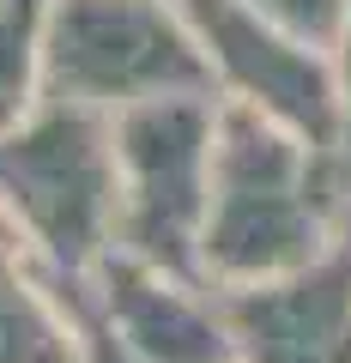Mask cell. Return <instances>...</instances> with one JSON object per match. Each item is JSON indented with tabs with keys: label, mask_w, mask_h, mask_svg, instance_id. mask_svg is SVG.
Returning <instances> with one entry per match:
<instances>
[{
	"label": "cell",
	"mask_w": 351,
	"mask_h": 363,
	"mask_svg": "<svg viewBox=\"0 0 351 363\" xmlns=\"http://www.w3.org/2000/svg\"><path fill=\"white\" fill-rule=\"evenodd\" d=\"M315 145L260 109H224L212 121V182L200 255L236 285L285 279L321 255V200L315 194Z\"/></svg>",
	"instance_id": "1"
},
{
	"label": "cell",
	"mask_w": 351,
	"mask_h": 363,
	"mask_svg": "<svg viewBox=\"0 0 351 363\" xmlns=\"http://www.w3.org/2000/svg\"><path fill=\"white\" fill-rule=\"evenodd\" d=\"M43 79L55 104H157L200 97L212 61L157 0H55L43 25Z\"/></svg>",
	"instance_id": "2"
},
{
	"label": "cell",
	"mask_w": 351,
	"mask_h": 363,
	"mask_svg": "<svg viewBox=\"0 0 351 363\" xmlns=\"http://www.w3.org/2000/svg\"><path fill=\"white\" fill-rule=\"evenodd\" d=\"M212 109L200 97L133 104L116 128V230L152 267H188L206 224Z\"/></svg>",
	"instance_id": "3"
},
{
	"label": "cell",
	"mask_w": 351,
	"mask_h": 363,
	"mask_svg": "<svg viewBox=\"0 0 351 363\" xmlns=\"http://www.w3.org/2000/svg\"><path fill=\"white\" fill-rule=\"evenodd\" d=\"M0 194L55 260L79 267L116 224V145L79 104H55L0 140Z\"/></svg>",
	"instance_id": "4"
},
{
	"label": "cell",
	"mask_w": 351,
	"mask_h": 363,
	"mask_svg": "<svg viewBox=\"0 0 351 363\" xmlns=\"http://www.w3.org/2000/svg\"><path fill=\"white\" fill-rule=\"evenodd\" d=\"M212 73H224L267 121L291 128L303 145L327 152L339 140V85L291 30L267 25L248 0H194Z\"/></svg>",
	"instance_id": "5"
},
{
	"label": "cell",
	"mask_w": 351,
	"mask_h": 363,
	"mask_svg": "<svg viewBox=\"0 0 351 363\" xmlns=\"http://www.w3.org/2000/svg\"><path fill=\"white\" fill-rule=\"evenodd\" d=\"M236 363H351V248L224 297Z\"/></svg>",
	"instance_id": "6"
},
{
	"label": "cell",
	"mask_w": 351,
	"mask_h": 363,
	"mask_svg": "<svg viewBox=\"0 0 351 363\" xmlns=\"http://www.w3.org/2000/svg\"><path fill=\"white\" fill-rule=\"evenodd\" d=\"M0 363H79L73 339L55 327V315L13 272L6 255H0Z\"/></svg>",
	"instance_id": "7"
},
{
	"label": "cell",
	"mask_w": 351,
	"mask_h": 363,
	"mask_svg": "<svg viewBox=\"0 0 351 363\" xmlns=\"http://www.w3.org/2000/svg\"><path fill=\"white\" fill-rule=\"evenodd\" d=\"M37 0H0V128H13L37 61Z\"/></svg>",
	"instance_id": "8"
},
{
	"label": "cell",
	"mask_w": 351,
	"mask_h": 363,
	"mask_svg": "<svg viewBox=\"0 0 351 363\" xmlns=\"http://www.w3.org/2000/svg\"><path fill=\"white\" fill-rule=\"evenodd\" d=\"M267 25H279V30H291L297 43H309V37H327V30H339L351 18V0H248Z\"/></svg>",
	"instance_id": "9"
},
{
	"label": "cell",
	"mask_w": 351,
	"mask_h": 363,
	"mask_svg": "<svg viewBox=\"0 0 351 363\" xmlns=\"http://www.w3.org/2000/svg\"><path fill=\"white\" fill-rule=\"evenodd\" d=\"M339 133L351 140V18H345V85H339Z\"/></svg>",
	"instance_id": "10"
},
{
	"label": "cell",
	"mask_w": 351,
	"mask_h": 363,
	"mask_svg": "<svg viewBox=\"0 0 351 363\" xmlns=\"http://www.w3.org/2000/svg\"><path fill=\"white\" fill-rule=\"evenodd\" d=\"M0 242H6V218H0Z\"/></svg>",
	"instance_id": "11"
}]
</instances>
